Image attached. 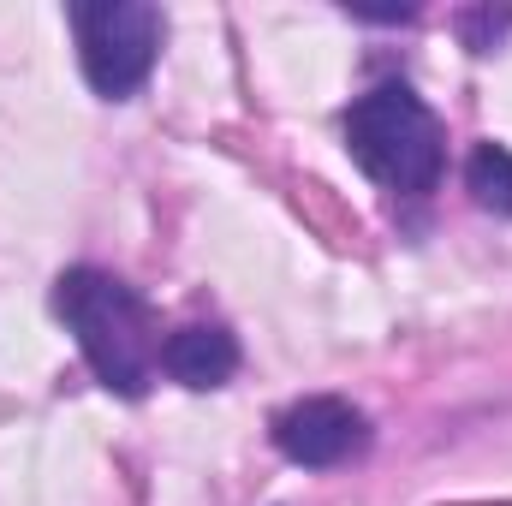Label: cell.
<instances>
[{
    "instance_id": "cell-1",
    "label": "cell",
    "mask_w": 512,
    "mask_h": 506,
    "mask_svg": "<svg viewBox=\"0 0 512 506\" xmlns=\"http://www.w3.org/2000/svg\"><path fill=\"white\" fill-rule=\"evenodd\" d=\"M54 316L72 328L84 364L96 370V381L120 399H143L149 376L161 364V328L149 298L126 286L108 268H66L54 280Z\"/></svg>"
},
{
    "instance_id": "cell-2",
    "label": "cell",
    "mask_w": 512,
    "mask_h": 506,
    "mask_svg": "<svg viewBox=\"0 0 512 506\" xmlns=\"http://www.w3.org/2000/svg\"><path fill=\"white\" fill-rule=\"evenodd\" d=\"M346 149L352 161L399 197H429L447 173V131L411 84H376L346 108Z\"/></svg>"
},
{
    "instance_id": "cell-3",
    "label": "cell",
    "mask_w": 512,
    "mask_h": 506,
    "mask_svg": "<svg viewBox=\"0 0 512 506\" xmlns=\"http://www.w3.org/2000/svg\"><path fill=\"white\" fill-rule=\"evenodd\" d=\"M72 30H78V60H84L90 90L108 102H126L149 84L161 60L167 18L149 0H78Z\"/></svg>"
},
{
    "instance_id": "cell-4",
    "label": "cell",
    "mask_w": 512,
    "mask_h": 506,
    "mask_svg": "<svg viewBox=\"0 0 512 506\" xmlns=\"http://www.w3.org/2000/svg\"><path fill=\"white\" fill-rule=\"evenodd\" d=\"M274 447L304 471H334V465H346L370 447V417L352 399L310 393V399H298L274 417Z\"/></svg>"
},
{
    "instance_id": "cell-5",
    "label": "cell",
    "mask_w": 512,
    "mask_h": 506,
    "mask_svg": "<svg viewBox=\"0 0 512 506\" xmlns=\"http://www.w3.org/2000/svg\"><path fill=\"white\" fill-rule=\"evenodd\" d=\"M161 370L191 387V393H209V387H227L239 370V340L221 328V322H191V328H173L161 340Z\"/></svg>"
},
{
    "instance_id": "cell-6",
    "label": "cell",
    "mask_w": 512,
    "mask_h": 506,
    "mask_svg": "<svg viewBox=\"0 0 512 506\" xmlns=\"http://www.w3.org/2000/svg\"><path fill=\"white\" fill-rule=\"evenodd\" d=\"M465 191H471L477 209L512 215V149L507 143H477L465 155Z\"/></svg>"
}]
</instances>
